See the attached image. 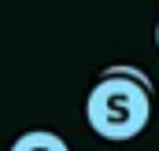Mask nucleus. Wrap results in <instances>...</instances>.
Instances as JSON below:
<instances>
[{
    "mask_svg": "<svg viewBox=\"0 0 159 151\" xmlns=\"http://www.w3.org/2000/svg\"><path fill=\"white\" fill-rule=\"evenodd\" d=\"M85 118H89V129L104 140H115V144L133 140L148 129L152 92L129 77H100L89 88Z\"/></svg>",
    "mask_w": 159,
    "mask_h": 151,
    "instance_id": "nucleus-1",
    "label": "nucleus"
},
{
    "mask_svg": "<svg viewBox=\"0 0 159 151\" xmlns=\"http://www.w3.org/2000/svg\"><path fill=\"white\" fill-rule=\"evenodd\" d=\"M11 151H70L67 148V140L59 136V133H52V129H30V133H22Z\"/></svg>",
    "mask_w": 159,
    "mask_h": 151,
    "instance_id": "nucleus-2",
    "label": "nucleus"
},
{
    "mask_svg": "<svg viewBox=\"0 0 159 151\" xmlns=\"http://www.w3.org/2000/svg\"><path fill=\"white\" fill-rule=\"evenodd\" d=\"M100 77H129V81H137L141 88H148V92H156V88H152V77L144 74V70H137V67H126V63H115V67H107V70H100Z\"/></svg>",
    "mask_w": 159,
    "mask_h": 151,
    "instance_id": "nucleus-3",
    "label": "nucleus"
},
{
    "mask_svg": "<svg viewBox=\"0 0 159 151\" xmlns=\"http://www.w3.org/2000/svg\"><path fill=\"white\" fill-rule=\"evenodd\" d=\"M156 44H159V26H156Z\"/></svg>",
    "mask_w": 159,
    "mask_h": 151,
    "instance_id": "nucleus-4",
    "label": "nucleus"
}]
</instances>
